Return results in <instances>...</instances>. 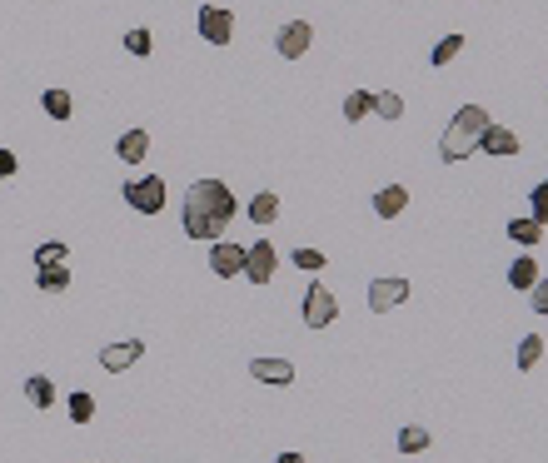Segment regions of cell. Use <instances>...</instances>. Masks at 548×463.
<instances>
[{
  "instance_id": "6da1fadb",
  "label": "cell",
  "mask_w": 548,
  "mask_h": 463,
  "mask_svg": "<svg viewBox=\"0 0 548 463\" xmlns=\"http://www.w3.org/2000/svg\"><path fill=\"white\" fill-rule=\"evenodd\" d=\"M234 189L225 185V180H195L190 189H185V210H179V220H185V235L190 239H210L215 244L219 235H225V225L234 220Z\"/></svg>"
},
{
  "instance_id": "7a4b0ae2",
  "label": "cell",
  "mask_w": 548,
  "mask_h": 463,
  "mask_svg": "<svg viewBox=\"0 0 548 463\" xmlns=\"http://www.w3.org/2000/svg\"><path fill=\"white\" fill-rule=\"evenodd\" d=\"M488 130V110L484 105H459V115L449 120L444 140H439V160L444 164H459L479 150V135Z\"/></svg>"
},
{
  "instance_id": "3957f363",
  "label": "cell",
  "mask_w": 548,
  "mask_h": 463,
  "mask_svg": "<svg viewBox=\"0 0 548 463\" xmlns=\"http://www.w3.org/2000/svg\"><path fill=\"white\" fill-rule=\"evenodd\" d=\"M125 204L135 214H160V210H165V180H160V175L125 180Z\"/></svg>"
},
{
  "instance_id": "277c9868",
  "label": "cell",
  "mask_w": 548,
  "mask_h": 463,
  "mask_svg": "<svg viewBox=\"0 0 548 463\" xmlns=\"http://www.w3.org/2000/svg\"><path fill=\"white\" fill-rule=\"evenodd\" d=\"M334 319H339V299L324 289V279H314V284L305 289V324L309 329H330Z\"/></svg>"
},
{
  "instance_id": "5b68a950",
  "label": "cell",
  "mask_w": 548,
  "mask_h": 463,
  "mask_svg": "<svg viewBox=\"0 0 548 463\" xmlns=\"http://www.w3.org/2000/svg\"><path fill=\"white\" fill-rule=\"evenodd\" d=\"M274 269H280V250H274L269 239H255V244L244 250V279H250V284H269Z\"/></svg>"
},
{
  "instance_id": "8992f818",
  "label": "cell",
  "mask_w": 548,
  "mask_h": 463,
  "mask_svg": "<svg viewBox=\"0 0 548 463\" xmlns=\"http://www.w3.org/2000/svg\"><path fill=\"white\" fill-rule=\"evenodd\" d=\"M200 36L210 40V45H230L234 40V11H225V5H200Z\"/></svg>"
},
{
  "instance_id": "52a82bcc",
  "label": "cell",
  "mask_w": 548,
  "mask_h": 463,
  "mask_svg": "<svg viewBox=\"0 0 548 463\" xmlns=\"http://www.w3.org/2000/svg\"><path fill=\"white\" fill-rule=\"evenodd\" d=\"M404 299H409V279H399V275H384L369 284V314H389Z\"/></svg>"
},
{
  "instance_id": "ba28073f",
  "label": "cell",
  "mask_w": 548,
  "mask_h": 463,
  "mask_svg": "<svg viewBox=\"0 0 548 463\" xmlns=\"http://www.w3.org/2000/svg\"><path fill=\"white\" fill-rule=\"evenodd\" d=\"M309 40H314V26H309V20H284L280 36H274V51H280L284 60H299V55L309 51Z\"/></svg>"
},
{
  "instance_id": "9c48e42d",
  "label": "cell",
  "mask_w": 548,
  "mask_h": 463,
  "mask_svg": "<svg viewBox=\"0 0 548 463\" xmlns=\"http://www.w3.org/2000/svg\"><path fill=\"white\" fill-rule=\"evenodd\" d=\"M210 269H215V279H240L244 275V244L215 239V244H210Z\"/></svg>"
},
{
  "instance_id": "30bf717a",
  "label": "cell",
  "mask_w": 548,
  "mask_h": 463,
  "mask_svg": "<svg viewBox=\"0 0 548 463\" xmlns=\"http://www.w3.org/2000/svg\"><path fill=\"white\" fill-rule=\"evenodd\" d=\"M140 354H145L140 339H125V344H105V349H100V369H105V374H125V369L140 359Z\"/></svg>"
},
{
  "instance_id": "8fae6325",
  "label": "cell",
  "mask_w": 548,
  "mask_h": 463,
  "mask_svg": "<svg viewBox=\"0 0 548 463\" xmlns=\"http://www.w3.org/2000/svg\"><path fill=\"white\" fill-rule=\"evenodd\" d=\"M479 150L494 155V160H509V155H519V135H513L509 125H494V120H488V130L479 135Z\"/></svg>"
},
{
  "instance_id": "7c38bea8",
  "label": "cell",
  "mask_w": 548,
  "mask_h": 463,
  "mask_svg": "<svg viewBox=\"0 0 548 463\" xmlns=\"http://www.w3.org/2000/svg\"><path fill=\"white\" fill-rule=\"evenodd\" d=\"M250 379L255 384H294V363L290 359H250Z\"/></svg>"
},
{
  "instance_id": "4fadbf2b",
  "label": "cell",
  "mask_w": 548,
  "mask_h": 463,
  "mask_svg": "<svg viewBox=\"0 0 548 463\" xmlns=\"http://www.w3.org/2000/svg\"><path fill=\"white\" fill-rule=\"evenodd\" d=\"M404 204H409V189L404 185H384L379 195H374V214H379V220H399Z\"/></svg>"
},
{
  "instance_id": "5bb4252c",
  "label": "cell",
  "mask_w": 548,
  "mask_h": 463,
  "mask_svg": "<svg viewBox=\"0 0 548 463\" xmlns=\"http://www.w3.org/2000/svg\"><path fill=\"white\" fill-rule=\"evenodd\" d=\"M115 155L125 164H145V155H150V135H145V130H125V135L115 140Z\"/></svg>"
},
{
  "instance_id": "9a60e30c",
  "label": "cell",
  "mask_w": 548,
  "mask_h": 463,
  "mask_svg": "<svg viewBox=\"0 0 548 463\" xmlns=\"http://www.w3.org/2000/svg\"><path fill=\"white\" fill-rule=\"evenodd\" d=\"M250 220H255V225H274V220H280V195H274V189H259L255 200H250Z\"/></svg>"
},
{
  "instance_id": "2e32d148",
  "label": "cell",
  "mask_w": 548,
  "mask_h": 463,
  "mask_svg": "<svg viewBox=\"0 0 548 463\" xmlns=\"http://www.w3.org/2000/svg\"><path fill=\"white\" fill-rule=\"evenodd\" d=\"M509 239H513V244H523V250H534L538 239H544V225H538L534 214H528V220H509Z\"/></svg>"
},
{
  "instance_id": "e0dca14e",
  "label": "cell",
  "mask_w": 548,
  "mask_h": 463,
  "mask_svg": "<svg viewBox=\"0 0 548 463\" xmlns=\"http://www.w3.org/2000/svg\"><path fill=\"white\" fill-rule=\"evenodd\" d=\"M36 284L45 294H60V289H70V269L65 264H45V269H36Z\"/></svg>"
},
{
  "instance_id": "ac0fdd59",
  "label": "cell",
  "mask_w": 548,
  "mask_h": 463,
  "mask_svg": "<svg viewBox=\"0 0 548 463\" xmlns=\"http://www.w3.org/2000/svg\"><path fill=\"white\" fill-rule=\"evenodd\" d=\"M364 115H374V95H369V90H349V95H345V120H349V125H359Z\"/></svg>"
},
{
  "instance_id": "d6986e66",
  "label": "cell",
  "mask_w": 548,
  "mask_h": 463,
  "mask_svg": "<svg viewBox=\"0 0 548 463\" xmlns=\"http://www.w3.org/2000/svg\"><path fill=\"white\" fill-rule=\"evenodd\" d=\"M538 275H544V269H538V264L534 259H528V254H519V259H513L509 264V284L513 289H519V294H523V289H528V284H534V279Z\"/></svg>"
},
{
  "instance_id": "ffe728a7",
  "label": "cell",
  "mask_w": 548,
  "mask_h": 463,
  "mask_svg": "<svg viewBox=\"0 0 548 463\" xmlns=\"http://www.w3.org/2000/svg\"><path fill=\"white\" fill-rule=\"evenodd\" d=\"M26 399L36 403V409H51V403H55V384L45 374H30L26 379Z\"/></svg>"
},
{
  "instance_id": "44dd1931",
  "label": "cell",
  "mask_w": 548,
  "mask_h": 463,
  "mask_svg": "<svg viewBox=\"0 0 548 463\" xmlns=\"http://www.w3.org/2000/svg\"><path fill=\"white\" fill-rule=\"evenodd\" d=\"M40 105H45V115H51V120H70V110H75L70 90H45V95H40Z\"/></svg>"
},
{
  "instance_id": "7402d4cb",
  "label": "cell",
  "mask_w": 548,
  "mask_h": 463,
  "mask_svg": "<svg viewBox=\"0 0 548 463\" xmlns=\"http://www.w3.org/2000/svg\"><path fill=\"white\" fill-rule=\"evenodd\" d=\"M374 115H379V120H404V95H399V90H379V95H374Z\"/></svg>"
},
{
  "instance_id": "603a6c76",
  "label": "cell",
  "mask_w": 548,
  "mask_h": 463,
  "mask_svg": "<svg viewBox=\"0 0 548 463\" xmlns=\"http://www.w3.org/2000/svg\"><path fill=\"white\" fill-rule=\"evenodd\" d=\"M538 359H544V334H523L519 339V369L528 374V369H538Z\"/></svg>"
},
{
  "instance_id": "cb8c5ba5",
  "label": "cell",
  "mask_w": 548,
  "mask_h": 463,
  "mask_svg": "<svg viewBox=\"0 0 548 463\" xmlns=\"http://www.w3.org/2000/svg\"><path fill=\"white\" fill-rule=\"evenodd\" d=\"M433 438H429V428H419V424H404L399 428V453H424Z\"/></svg>"
},
{
  "instance_id": "d4e9b609",
  "label": "cell",
  "mask_w": 548,
  "mask_h": 463,
  "mask_svg": "<svg viewBox=\"0 0 548 463\" xmlns=\"http://www.w3.org/2000/svg\"><path fill=\"white\" fill-rule=\"evenodd\" d=\"M459 51H464V36H444V40H439V45L429 51V65H433V70H444V65L454 60Z\"/></svg>"
},
{
  "instance_id": "484cf974",
  "label": "cell",
  "mask_w": 548,
  "mask_h": 463,
  "mask_svg": "<svg viewBox=\"0 0 548 463\" xmlns=\"http://www.w3.org/2000/svg\"><path fill=\"white\" fill-rule=\"evenodd\" d=\"M90 419H95V394L80 388V394H70V424H90Z\"/></svg>"
},
{
  "instance_id": "4316f807",
  "label": "cell",
  "mask_w": 548,
  "mask_h": 463,
  "mask_svg": "<svg viewBox=\"0 0 548 463\" xmlns=\"http://www.w3.org/2000/svg\"><path fill=\"white\" fill-rule=\"evenodd\" d=\"M70 259V250H65V239H45L36 250V269H45V264H65Z\"/></svg>"
},
{
  "instance_id": "83f0119b",
  "label": "cell",
  "mask_w": 548,
  "mask_h": 463,
  "mask_svg": "<svg viewBox=\"0 0 548 463\" xmlns=\"http://www.w3.org/2000/svg\"><path fill=\"white\" fill-rule=\"evenodd\" d=\"M150 45H155V36H150L145 26L125 30V51H130V55H140V60H145V55H150Z\"/></svg>"
},
{
  "instance_id": "f1b7e54d",
  "label": "cell",
  "mask_w": 548,
  "mask_h": 463,
  "mask_svg": "<svg viewBox=\"0 0 548 463\" xmlns=\"http://www.w3.org/2000/svg\"><path fill=\"white\" fill-rule=\"evenodd\" d=\"M290 264H294V269H305V275H319V269H324V254H319V250H294Z\"/></svg>"
},
{
  "instance_id": "f546056e",
  "label": "cell",
  "mask_w": 548,
  "mask_h": 463,
  "mask_svg": "<svg viewBox=\"0 0 548 463\" xmlns=\"http://www.w3.org/2000/svg\"><path fill=\"white\" fill-rule=\"evenodd\" d=\"M528 200H534V210H528V214H534L538 225H548V180H538V185H534V195H528Z\"/></svg>"
},
{
  "instance_id": "4dcf8cb0",
  "label": "cell",
  "mask_w": 548,
  "mask_h": 463,
  "mask_svg": "<svg viewBox=\"0 0 548 463\" xmlns=\"http://www.w3.org/2000/svg\"><path fill=\"white\" fill-rule=\"evenodd\" d=\"M528 299H534V314L548 319V275H538L534 284H528Z\"/></svg>"
},
{
  "instance_id": "1f68e13d",
  "label": "cell",
  "mask_w": 548,
  "mask_h": 463,
  "mask_svg": "<svg viewBox=\"0 0 548 463\" xmlns=\"http://www.w3.org/2000/svg\"><path fill=\"white\" fill-rule=\"evenodd\" d=\"M15 170H20V160H15V155H11V150H0V180H11V175H15Z\"/></svg>"
},
{
  "instance_id": "d6a6232c",
  "label": "cell",
  "mask_w": 548,
  "mask_h": 463,
  "mask_svg": "<svg viewBox=\"0 0 548 463\" xmlns=\"http://www.w3.org/2000/svg\"><path fill=\"white\" fill-rule=\"evenodd\" d=\"M274 463H309V459H305V453H280Z\"/></svg>"
}]
</instances>
